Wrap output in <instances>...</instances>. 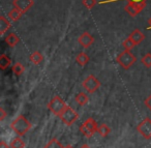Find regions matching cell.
I'll return each mask as SVG.
<instances>
[{"mask_svg": "<svg viewBox=\"0 0 151 148\" xmlns=\"http://www.w3.org/2000/svg\"><path fill=\"white\" fill-rule=\"evenodd\" d=\"M31 126L32 124L24 115H19L11 123V129L17 134V136H20V137L27 134L29 131V129H31Z\"/></svg>", "mask_w": 151, "mask_h": 148, "instance_id": "1", "label": "cell"}, {"mask_svg": "<svg viewBox=\"0 0 151 148\" xmlns=\"http://www.w3.org/2000/svg\"><path fill=\"white\" fill-rule=\"evenodd\" d=\"M116 60H117V62L119 63L120 66L123 69H128L130 66H132V64L136 63L137 57L130 51L124 50L118 55Z\"/></svg>", "mask_w": 151, "mask_h": 148, "instance_id": "2", "label": "cell"}, {"mask_svg": "<svg viewBox=\"0 0 151 148\" xmlns=\"http://www.w3.org/2000/svg\"><path fill=\"white\" fill-rule=\"evenodd\" d=\"M97 122L93 118H87L85 122L80 126V133L86 138H91L97 131Z\"/></svg>", "mask_w": 151, "mask_h": 148, "instance_id": "3", "label": "cell"}, {"mask_svg": "<svg viewBox=\"0 0 151 148\" xmlns=\"http://www.w3.org/2000/svg\"><path fill=\"white\" fill-rule=\"evenodd\" d=\"M67 105L64 103V100L60 97L59 95H56L51 100V102L48 105V109L56 116H60L61 113L64 111Z\"/></svg>", "mask_w": 151, "mask_h": 148, "instance_id": "4", "label": "cell"}, {"mask_svg": "<svg viewBox=\"0 0 151 148\" xmlns=\"http://www.w3.org/2000/svg\"><path fill=\"white\" fill-rule=\"evenodd\" d=\"M59 118L61 119V121H62L64 124H66L69 126V125L73 124L76 121L78 120L79 114H78V112L73 110L71 107L66 106V108L64 109V111L60 114Z\"/></svg>", "mask_w": 151, "mask_h": 148, "instance_id": "5", "label": "cell"}, {"mask_svg": "<svg viewBox=\"0 0 151 148\" xmlns=\"http://www.w3.org/2000/svg\"><path fill=\"white\" fill-rule=\"evenodd\" d=\"M82 85L88 93H93V92H95L101 87V82H99V80L94 75H89L83 81Z\"/></svg>", "mask_w": 151, "mask_h": 148, "instance_id": "6", "label": "cell"}, {"mask_svg": "<svg viewBox=\"0 0 151 148\" xmlns=\"http://www.w3.org/2000/svg\"><path fill=\"white\" fill-rule=\"evenodd\" d=\"M137 131L138 133L142 136L144 139L150 140L151 139V119L150 118H145L142 120L137 126Z\"/></svg>", "mask_w": 151, "mask_h": 148, "instance_id": "7", "label": "cell"}, {"mask_svg": "<svg viewBox=\"0 0 151 148\" xmlns=\"http://www.w3.org/2000/svg\"><path fill=\"white\" fill-rule=\"evenodd\" d=\"M146 6V3H136V2H128L124 7V11L132 17L138 16L141 12Z\"/></svg>", "mask_w": 151, "mask_h": 148, "instance_id": "8", "label": "cell"}, {"mask_svg": "<svg viewBox=\"0 0 151 148\" xmlns=\"http://www.w3.org/2000/svg\"><path fill=\"white\" fill-rule=\"evenodd\" d=\"M34 4L33 0H14L13 5L15 9H18L19 11L23 12L24 14L28 12Z\"/></svg>", "mask_w": 151, "mask_h": 148, "instance_id": "9", "label": "cell"}, {"mask_svg": "<svg viewBox=\"0 0 151 148\" xmlns=\"http://www.w3.org/2000/svg\"><path fill=\"white\" fill-rule=\"evenodd\" d=\"M78 42H79V44L83 47V48L87 49L93 45V43H94V38H93L90 33H88V32H84V33L80 35Z\"/></svg>", "mask_w": 151, "mask_h": 148, "instance_id": "10", "label": "cell"}, {"mask_svg": "<svg viewBox=\"0 0 151 148\" xmlns=\"http://www.w3.org/2000/svg\"><path fill=\"white\" fill-rule=\"evenodd\" d=\"M128 38L137 46V45H140L144 40L145 35L140 29H134L130 32V34L128 35Z\"/></svg>", "mask_w": 151, "mask_h": 148, "instance_id": "11", "label": "cell"}, {"mask_svg": "<svg viewBox=\"0 0 151 148\" xmlns=\"http://www.w3.org/2000/svg\"><path fill=\"white\" fill-rule=\"evenodd\" d=\"M4 42L6 43V45L9 47H12V48H14V47H16L18 44H19L20 38H19V36H17V34L9 33V35H7L6 38H4Z\"/></svg>", "mask_w": 151, "mask_h": 148, "instance_id": "12", "label": "cell"}, {"mask_svg": "<svg viewBox=\"0 0 151 148\" xmlns=\"http://www.w3.org/2000/svg\"><path fill=\"white\" fill-rule=\"evenodd\" d=\"M11 64H12V59L7 55L5 54L0 55V69H2V71H5V69L11 66Z\"/></svg>", "mask_w": 151, "mask_h": 148, "instance_id": "13", "label": "cell"}, {"mask_svg": "<svg viewBox=\"0 0 151 148\" xmlns=\"http://www.w3.org/2000/svg\"><path fill=\"white\" fill-rule=\"evenodd\" d=\"M29 58H30V61L35 65H40V63L44 61V56H42V53L38 52V51H34V52L30 55Z\"/></svg>", "mask_w": 151, "mask_h": 148, "instance_id": "14", "label": "cell"}, {"mask_svg": "<svg viewBox=\"0 0 151 148\" xmlns=\"http://www.w3.org/2000/svg\"><path fill=\"white\" fill-rule=\"evenodd\" d=\"M76 61H77V63H78L79 65H81V66H85L89 61V56L85 52H81L77 55Z\"/></svg>", "mask_w": 151, "mask_h": 148, "instance_id": "15", "label": "cell"}, {"mask_svg": "<svg viewBox=\"0 0 151 148\" xmlns=\"http://www.w3.org/2000/svg\"><path fill=\"white\" fill-rule=\"evenodd\" d=\"M9 28H11V23L9 22V20H6L5 17L1 16L0 17V34H4Z\"/></svg>", "mask_w": 151, "mask_h": 148, "instance_id": "16", "label": "cell"}, {"mask_svg": "<svg viewBox=\"0 0 151 148\" xmlns=\"http://www.w3.org/2000/svg\"><path fill=\"white\" fill-rule=\"evenodd\" d=\"M11 148H25V142L22 140V138L20 136H17L16 138H14L12 140L11 144H9Z\"/></svg>", "mask_w": 151, "mask_h": 148, "instance_id": "17", "label": "cell"}, {"mask_svg": "<svg viewBox=\"0 0 151 148\" xmlns=\"http://www.w3.org/2000/svg\"><path fill=\"white\" fill-rule=\"evenodd\" d=\"M89 100V97L85 92H80L76 95V102L78 103L80 106H85V105L88 103Z\"/></svg>", "mask_w": 151, "mask_h": 148, "instance_id": "18", "label": "cell"}, {"mask_svg": "<svg viewBox=\"0 0 151 148\" xmlns=\"http://www.w3.org/2000/svg\"><path fill=\"white\" fill-rule=\"evenodd\" d=\"M23 12L19 11L18 9H13L11 12L9 13V19L12 20V21H19L20 19H21V17L23 16Z\"/></svg>", "mask_w": 151, "mask_h": 148, "instance_id": "19", "label": "cell"}, {"mask_svg": "<svg viewBox=\"0 0 151 148\" xmlns=\"http://www.w3.org/2000/svg\"><path fill=\"white\" fill-rule=\"evenodd\" d=\"M96 133L99 134L101 137H107V136L109 135L110 133H111V129H110V127L108 126L107 124L103 123V124H101L99 127H97V131H96Z\"/></svg>", "mask_w": 151, "mask_h": 148, "instance_id": "20", "label": "cell"}, {"mask_svg": "<svg viewBox=\"0 0 151 148\" xmlns=\"http://www.w3.org/2000/svg\"><path fill=\"white\" fill-rule=\"evenodd\" d=\"M44 148H64V146H63L57 139H51L50 141L44 146Z\"/></svg>", "mask_w": 151, "mask_h": 148, "instance_id": "21", "label": "cell"}, {"mask_svg": "<svg viewBox=\"0 0 151 148\" xmlns=\"http://www.w3.org/2000/svg\"><path fill=\"white\" fill-rule=\"evenodd\" d=\"M12 71H13V73L15 74L16 76H21L22 74L24 73V71H25V69H24L23 64L20 62H17L15 63V64L12 66Z\"/></svg>", "mask_w": 151, "mask_h": 148, "instance_id": "22", "label": "cell"}, {"mask_svg": "<svg viewBox=\"0 0 151 148\" xmlns=\"http://www.w3.org/2000/svg\"><path fill=\"white\" fill-rule=\"evenodd\" d=\"M141 62L145 65L146 67H151V53H147L143 56V58L141 59Z\"/></svg>", "mask_w": 151, "mask_h": 148, "instance_id": "23", "label": "cell"}, {"mask_svg": "<svg viewBox=\"0 0 151 148\" xmlns=\"http://www.w3.org/2000/svg\"><path fill=\"white\" fill-rule=\"evenodd\" d=\"M82 4L88 9H91L96 4V0H82Z\"/></svg>", "mask_w": 151, "mask_h": 148, "instance_id": "24", "label": "cell"}, {"mask_svg": "<svg viewBox=\"0 0 151 148\" xmlns=\"http://www.w3.org/2000/svg\"><path fill=\"white\" fill-rule=\"evenodd\" d=\"M122 46L124 47V50H128V51H130L132 48H134V46H136V45H134V43H132V40H130L129 38H127L125 40H124L123 43H122Z\"/></svg>", "mask_w": 151, "mask_h": 148, "instance_id": "25", "label": "cell"}, {"mask_svg": "<svg viewBox=\"0 0 151 148\" xmlns=\"http://www.w3.org/2000/svg\"><path fill=\"white\" fill-rule=\"evenodd\" d=\"M144 104L146 106V108L148 109L149 111H151V94L144 100Z\"/></svg>", "mask_w": 151, "mask_h": 148, "instance_id": "26", "label": "cell"}, {"mask_svg": "<svg viewBox=\"0 0 151 148\" xmlns=\"http://www.w3.org/2000/svg\"><path fill=\"white\" fill-rule=\"evenodd\" d=\"M6 117V112L3 108H0V121H3Z\"/></svg>", "mask_w": 151, "mask_h": 148, "instance_id": "27", "label": "cell"}, {"mask_svg": "<svg viewBox=\"0 0 151 148\" xmlns=\"http://www.w3.org/2000/svg\"><path fill=\"white\" fill-rule=\"evenodd\" d=\"M128 2H136V3H146V0H127Z\"/></svg>", "mask_w": 151, "mask_h": 148, "instance_id": "28", "label": "cell"}, {"mask_svg": "<svg viewBox=\"0 0 151 148\" xmlns=\"http://www.w3.org/2000/svg\"><path fill=\"white\" fill-rule=\"evenodd\" d=\"M0 148H11V147H9V145L4 141H1L0 142Z\"/></svg>", "mask_w": 151, "mask_h": 148, "instance_id": "29", "label": "cell"}, {"mask_svg": "<svg viewBox=\"0 0 151 148\" xmlns=\"http://www.w3.org/2000/svg\"><path fill=\"white\" fill-rule=\"evenodd\" d=\"M80 148H91V147H90V146L88 145V144H83V145L81 146Z\"/></svg>", "mask_w": 151, "mask_h": 148, "instance_id": "30", "label": "cell"}, {"mask_svg": "<svg viewBox=\"0 0 151 148\" xmlns=\"http://www.w3.org/2000/svg\"><path fill=\"white\" fill-rule=\"evenodd\" d=\"M148 28H151V18L148 20Z\"/></svg>", "mask_w": 151, "mask_h": 148, "instance_id": "31", "label": "cell"}, {"mask_svg": "<svg viewBox=\"0 0 151 148\" xmlns=\"http://www.w3.org/2000/svg\"><path fill=\"white\" fill-rule=\"evenodd\" d=\"M64 148H73V146H71V145H66Z\"/></svg>", "mask_w": 151, "mask_h": 148, "instance_id": "32", "label": "cell"}]
</instances>
